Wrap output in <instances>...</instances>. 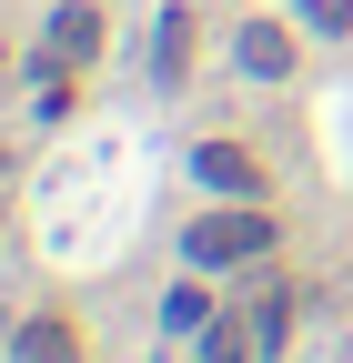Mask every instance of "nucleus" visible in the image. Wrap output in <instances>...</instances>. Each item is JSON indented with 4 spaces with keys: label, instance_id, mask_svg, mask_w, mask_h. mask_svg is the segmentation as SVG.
I'll use <instances>...</instances> for the list:
<instances>
[{
    "label": "nucleus",
    "instance_id": "f257e3e1",
    "mask_svg": "<svg viewBox=\"0 0 353 363\" xmlns=\"http://www.w3.org/2000/svg\"><path fill=\"white\" fill-rule=\"evenodd\" d=\"M182 252H192L202 272H212V262H262V252H273V222H262L252 202H242V212H202L192 233H182Z\"/></svg>",
    "mask_w": 353,
    "mask_h": 363
},
{
    "label": "nucleus",
    "instance_id": "f03ea898",
    "mask_svg": "<svg viewBox=\"0 0 353 363\" xmlns=\"http://www.w3.org/2000/svg\"><path fill=\"white\" fill-rule=\"evenodd\" d=\"M192 172L212 182V192H232V202H252V192H262V162H252L242 142H202V152H192Z\"/></svg>",
    "mask_w": 353,
    "mask_h": 363
},
{
    "label": "nucleus",
    "instance_id": "7ed1b4c3",
    "mask_svg": "<svg viewBox=\"0 0 353 363\" xmlns=\"http://www.w3.org/2000/svg\"><path fill=\"white\" fill-rule=\"evenodd\" d=\"M51 61H61V71H71V61H101V11L61 0V11H51Z\"/></svg>",
    "mask_w": 353,
    "mask_h": 363
},
{
    "label": "nucleus",
    "instance_id": "20e7f679",
    "mask_svg": "<svg viewBox=\"0 0 353 363\" xmlns=\"http://www.w3.org/2000/svg\"><path fill=\"white\" fill-rule=\"evenodd\" d=\"M242 71H252V81H283V71H293V40H283L273 21H252V30H242Z\"/></svg>",
    "mask_w": 353,
    "mask_h": 363
},
{
    "label": "nucleus",
    "instance_id": "39448f33",
    "mask_svg": "<svg viewBox=\"0 0 353 363\" xmlns=\"http://www.w3.org/2000/svg\"><path fill=\"white\" fill-rule=\"evenodd\" d=\"M21 363H81V343H71V323H21Z\"/></svg>",
    "mask_w": 353,
    "mask_h": 363
},
{
    "label": "nucleus",
    "instance_id": "423d86ee",
    "mask_svg": "<svg viewBox=\"0 0 353 363\" xmlns=\"http://www.w3.org/2000/svg\"><path fill=\"white\" fill-rule=\"evenodd\" d=\"M182 61H192V21H182V11H162V40H152V71L172 81Z\"/></svg>",
    "mask_w": 353,
    "mask_h": 363
},
{
    "label": "nucleus",
    "instance_id": "0eeeda50",
    "mask_svg": "<svg viewBox=\"0 0 353 363\" xmlns=\"http://www.w3.org/2000/svg\"><path fill=\"white\" fill-rule=\"evenodd\" d=\"M162 323H172V333H202V293H192V283H172V303H162Z\"/></svg>",
    "mask_w": 353,
    "mask_h": 363
},
{
    "label": "nucleus",
    "instance_id": "6e6552de",
    "mask_svg": "<svg viewBox=\"0 0 353 363\" xmlns=\"http://www.w3.org/2000/svg\"><path fill=\"white\" fill-rule=\"evenodd\" d=\"M202 363H242V323H212L202 333Z\"/></svg>",
    "mask_w": 353,
    "mask_h": 363
},
{
    "label": "nucleus",
    "instance_id": "1a4fd4ad",
    "mask_svg": "<svg viewBox=\"0 0 353 363\" xmlns=\"http://www.w3.org/2000/svg\"><path fill=\"white\" fill-rule=\"evenodd\" d=\"M303 21H313V30H343V21H353V0H303Z\"/></svg>",
    "mask_w": 353,
    "mask_h": 363
}]
</instances>
